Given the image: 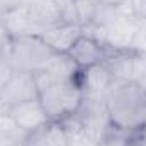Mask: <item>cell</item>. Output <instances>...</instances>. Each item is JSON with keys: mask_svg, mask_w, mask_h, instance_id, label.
I'll return each mask as SVG.
<instances>
[{"mask_svg": "<svg viewBox=\"0 0 146 146\" xmlns=\"http://www.w3.org/2000/svg\"><path fill=\"white\" fill-rule=\"evenodd\" d=\"M112 129L129 136L141 134L146 121V92L138 83L114 85L106 97Z\"/></svg>", "mask_w": 146, "mask_h": 146, "instance_id": "1", "label": "cell"}, {"mask_svg": "<svg viewBox=\"0 0 146 146\" xmlns=\"http://www.w3.org/2000/svg\"><path fill=\"white\" fill-rule=\"evenodd\" d=\"M83 100V92L78 82L53 83L39 90V102L49 121L63 122L76 114Z\"/></svg>", "mask_w": 146, "mask_h": 146, "instance_id": "2", "label": "cell"}, {"mask_svg": "<svg viewBox=\"0 0 146 146\" xmlns=\"http://www.w3.org/2000/svg\"><path fill=\"white\" fill-rule=\"evenodd\" d=\"M9 56L15 70L36 75L42 72L58 53H54L41 36H21L10 41Z\"/></svg>", "mask_w": 146, "mask_h": 146, "instance_id": "3", "label": "cell"}, {"mask_svg": "<svg viewBox=\"0 0 146 146\" xmlns=\"http://www.w3.org/2000/svg\"><path fill=\"white\" fill-rule=\"evenodd\" d=\"M141 22L134 17L127 15H117L110 24L104 27L95 26H85L83 34L97 39L104 48L112 51H134V41L138 36Z\"/></svg>", "mask_w": 146, "mask_h": 146, "instance_id": "4", "label": "cell"}, {"mask_svg": "<svg viewBox=\"0 0 146 146\" xmlns=\"http://www.w3.org/2000/svg\"><path fill=\"white\" fill-rule=\"evenodd\" d=\"M75 117H76L82 131L88 138H92L95 143L104 141L109 134L114 133L104 99L83 97L82 106H80V109L76 110Z\"/></svg>", "mask_w": 146, "mask_h": 146, "instance_id": "5", "label": "cell"}, {"mask_svg": "<svg viewBox=\"0 0 146 146\" xmlns=\"http://www.w3.org/2000/svg\"><path fill=\"white\" fill-rule=\"evenodd\" d=\"M37 97H39V88H37L34 75L15 70L12 78L9 80V83L0 92V107L7 110L15 104L33 100Z\"/></svg>", "mask_w": 146, "mask_h": 146, "instance_id": "6", "label": "cell"}, {"mask_svg": "<svg viewBox=\"0 0 146 146\" xmlns=\"http://www.w3.org/2000/svg\"><path fill=\"white\" fill-rule=\"evenodd\" d=\"M78 85L83 92V97L106 100L107 94L114 87V78H112V73L107 68V65L99 63V65L88 66L85 70H80Z\"/></svg>", "mask_w": 146, "mask_h": 146, "instance_id": "7", "label": "cell"}, {"mask_svg": "<svg viewBox=\"0 0 146 146\" xmlns=\"http://www.w3.org/2000/svg\"><path fill=\"white\" fill-rule=\"evenodd\" d=\"M7 112L12 117L14 124L26 136L49 122V117L46 115V112L42 109V106L39 102V97L37 99H33V100H26V102L15 104V106L9 107Z\"/></svg>", "mask_w": 146, "mask_h": 146, "instance_id": "8", "label": "cell"}, {"mask_svg": "<svg viewBox=\"0 0 146 146\" xmlns=\"http://www.w3.org/2000/svg\"><path fill=\"white\" fill-rule=\"evenodd\" d=\"M80 68L73 63L68 54H58L42 72L34 75L37 88H44L53 83H63V82H78Z\"/></svg>", "mask_w": 146, "mask_h": 146, "instance_id": "9", "label": "cell"}, {"mask_svg": "<svg viewBox=\"0 0 146 146\" xmlns=\"http://www.w3.org/2000/svg\"><path fill=\"white\" fill-rule=\"evenodd\" d=\"M109 53V49L104 48L97 39L87 36V34H82L78 37V41L73 44V48L68 51V56L80 70H85L88 66L104 63Z\"/></svg>", "mask_w": 146, "mask_h": 146, "instance_id": "10", "label": "cell"}, {"mask_svg": "<svg viewBox=\"0 0 146 146\" xmlns=\"http://www.w3.org/2000/svg\"><path fill=\"white\" fill-rule=\"evenodd\" d=\"M0 24L3 26V29L12 39L21 36H41L42 33L41 27L34 22L33 15L29 14L26 3L0 15Z\"/></svg>", "mask_w": 146, "mask_h": 146, "instance_id": "11", "label": "cell"}, {"mask_svg": "<svg viewBox=\"0 0 146 146\" xmlns=\"http://www.w3.org/2000/svg\"><path fill=\"white\" fill-rule=\"evenodd\" d=\"M83 34V27L80 24H56L53 27H48L41 37L44 42L58 54H68L73 44L78 41V37Z\"/></svg>", "mask_w": 146, "mask_h": 146, "instance_id": "12", "label": "cell"}, {"mask_svg": "<svg viewBox=\"0 0 146 146\" xmlns=\"http://www.w3.org/2000/svg\"><path fill=\"white\" fill-rule=\"evenodd\" d=\"M22 146H66V133L60 122L49 121L42 127L27 134Z\"/></svg>", "mask_w": 146, "mask_h": 146, "instance_id": "13", "label": "cell"}, {"mask_svg": "<svg viewBox=\"0 0 146 146\" xmlns=\"http://www.w3.org/2000/svg\"><path fill=\"white\" fill-rule=\"evenodd\" d=\"M133 60L134 51H112L106 58V65L112 73L114 85L133 83Z\"/></svg>", "mask_w": 146, "mask_h": 146, "instance_id": "14", "label": "cell"}, {"mask_svg": "<svg viewBox=\"0 0 146 146\" xmlns=\"http://www.w3.org/2000/svg\"><path fill=\"white\" fill-rule=\"evenodd\" d=\"M26 5H27L29 14L34 19V22L41 27L42 33L48 27L61 24V19H60V14H58L54 0H27Z\"/></svg>", "mask_w": 146, "mask_h": 146, "instance_id": "15", "label": "cell"}, {"mask_svg": "<svg viewBox=\"0 0 146 146\" xmlns=\"http://www.w3.org/2000/svg\"><path fill=\"white\" fill-rule=\"evenodd\" d=\"M54 3H56L61 22H65V24H80L78 10H76V0H54Z\"/></svg>", "mask_w": 146, "mask_h": 146, "instance_id": "16", "label": "cell"}, {"mask_svg": "<svg viewBox=\"0 0 146 146\" xmlns=\"http://www.w3.org/2000/svg\"><path fill=\"white\" fill-rule=\"evenodd\" d=\"M14 73H15V66H14L9 53H2L0 54V92L9 83V80L12 78Z\"/></svg>", "mask_w": 146, "mask_h": 146, "instance_id": "17", "label": "cell"}, {"mask_svg": "<svg viewBox=\"0 0 146 146\" xmlns=\"http://www.w3.org/2000/svg\"><path fill=\"white\" fill-rule=\"evenodd\" d=\"M129 3H131L133 17L138 19L139 22L146 21V0H129Z\"/></svg>", "mask_w": 146, "mask_h": 146, "instance_id": "18", "label": "cell"}, {"mask_svg": "<svg viewBox=\"0 0 146 146\" xmlns=\"http://www.w3.org/2000/svg\"><path fill=\"white\" fill-rule=\"evenodd\" d=\"M126 141H127V136L126 134H121V133H115L114 131L104 141H100L99 146H126Z\"/></svg>", "mask_w": 146, "mask_h": 146, "instance_id": "19", "label": "cell"}, {"mask_svg": "<svg viewBox=\"0 0 146 146\" xmlns=\"http://www.w3.org/2000/svg\"><path fill=\"white\" fill-rule=\"evenodd\" d=\"M134 51H145L146 53V21L141 22L139 26V31H138V36L134 41Z\"/></svg>", "mask_w": 146, "mask_h": 146, "instance_id": "20", "label": "cell"}, {"mask_svg": "<svg viewBox=\"0 0 146 146\" xmlns=\"http://www.w3.org/2000/svg\"><path fill=\"white\" fill-rule=\"evenodd\" d=\"M26 2L27 0H0V15H3L5 12H9V10H12L15 7L22 5Z\"/></svg>", "mask_w": 146, "mask_h": 146, "instance_id": "21", "label": "cell"}, {"mask_svg": "<svg viewBox=\"0 0 146 146\" xmlns=\"http://www.w3.org/2000/svg\"><path fill=\"white\" fill-rule=\"evenodd\" d=\"M126 146H146V141L141 134H136V136H129L127 138Z\"/></svg>", "mask_w": 146, "mask_h": 146, "instance_id": "22", "label": "cell"}, {"mask_svg": "<svg viewBox=\"0 0 146 146\" xmlns=\"http://www.w3.org/2000/svg\"><path fill=\"white\" fill-rule=\"evenodd\" d=\"M100 3H106V5H110V7H119L121 3H124L126 0H99Z\"/></svg>", "mask_w": 146, "mask_h": 146, "instance_id": "23", "label": "cell"}, {"mask_svg": "<svg viewBox=\"0 0 146 146\" xmlns=\"http://www.w3.org/2000/svg\"><path fill=\"white\" fill-rule=\"evenodd\" d=\"M2 146H22V141H9V143H5Z\"/></svg>", "mask_w": 146, "mask_h": 146, "instance_id": "24", "label": "cell"}, {"mask_svg": "<svg viewBox=\"0 0 146 146\" xmlns=\"http://www.w3.org/2000/svg\"><path fill=\"white\" fill-rule=\"evenodd\" d=\"M141 136L145 138V141H146V121H145V124H143V129H141Z\"/></svg>", "mask_w": 146, "mask_h": 146, "instance_id": "25", "label": "cell"}]
</instances>
